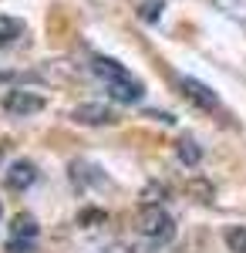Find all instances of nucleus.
Returning a JSON list of instances; mask_svg holds the SVG:
<instances>
[{
    "instance_id": "1",
    "label": "nucleus",
    "mask_w": 246,
    "mask_h": 253,
    "mask_svg": "<svg viewBox=\"0 0 246 253\" xmlns=\"http://www.w3.org/2000/svg\"><path fill=\"white\" fill-rule=\"evenodd\" d=\"M91 71L105 81L108 98L122 101V105H135V101H142V98H145V84L135 78L125 64H118L115 58H95V61H91Z\"/></svg>"
},
{
    "instance_id": "9",
    "label": "nucleus",
    "mask_w": 246,
    "mask_h": 253,
    "mask_svg": "<svg viewBox=\"0 0 246 253\" xmlns=\"http://www.w3.org/2000/svg\"><path fill=\"white\" fill-rule=\"evenodd\" d=\"M175 156L182 166H199V159H203V149H199V142H192V138H182L179 145H175Z\"/></svg>"
},
{
    "instance_id": "6",
    "label": "nucleus",
    "mask_w": 246,
    "mask_h": 253,
    "mask_svg": "<svg viewBox=\"0 0 246 253\" xmlns=\"http://www.w3.org/2000/svg\"><path fill=\"white\" fill-rule=\"evenodd\" d=\"M3 108H7L10 115H34V112L44 108V98L34 95V91H7Z\"/></svg>"
},
{
    "instance_id": "15",
    "label": "nucleus",
    "mask_w": 246,
    "mask_h": 253,
    "mask_svg": "<svg viewBox=\"0 0 246 253\" xmlns=\"http://www.w3.org/2000/svg\"><path fill=\"white\" fill-rule=\"evenodd\" d=\"M0 169H3V145H0Z\"/></svg>"
},
{
    "instance_id": "12",
    "label": "nucleus",
    "mask_w": 246,
    "mask_h": 253,
    "mask_svg": "<svg viewBox=\"0 0 246 253\" xmlns=\"http://www.w3.org/2000/svg\"><path fill=\"white\" fill-rule=\"evenodd\" d=\"M216 7H223V14L233 20H246V3L243 0H216Z\"/></svg>"
},
{
    "instance_id": "2",
    "label": "nucleus",
    "mask_w": 246,
    "mask_h": 253,
    "mask_svg": "<svg viewBox=\"0 0 246 253\" xmlns=\"http://www.w3.org/2000/svg\"><path fill=\"white\" fill-rule=\"evenodd\" d=\"M138 236L145 240L149 250H162L175 240V219L165 206L159 203H145L138 210Z\"/></svg>"
},
{
    "instance_id": "5",
    "label": "nucleus",
    "mask_w": 246,
    "mask_h": 253,
    "mask_svg": "<svg viewBox=\"0 0 246 253\" xmlns=\"http://www.w3.org/2000/svg\"><path fill=\"white\" fill-rule=\"evenodd\" d=\"M71 118L81 122V125H115V122H118L112 108H108V105H98V101H84V105H78L75 112H71Z\"/></svg>"
},
{
    "instance_id": "14",
    "label": "nucleus",
    "mask_w": 246,
    "mask_h": 253,
    "mask_svg": "<svg viewBox=\"0 0 246 253\" xmlns=\"http://www.w3.org/2000/svg\"><path fill=\"white\" fill-rule=\"evenodd\" d=\"M0 81H14V75L10 71H0Z\"/></svg>"
},
{
    "instance_id": "11",
    "label": "nucleus",
    "mask_w": 246,
    "mask_h": 253,
    "mask_svg": "<svg viewBox=\"0 0 246 253\" xmlns=\"http://www.w3.org/2000/svg\"><path fill=\"white\" fill-rule=\"evenodd\" d=\"M223 240L233 253H246V226H226Z\"/></svg>"
},
{
    "instance_id": "16",
    "label": "nucleus",
    "mask_w": 246,
    "mask_h": 253,
    "mask_svg": "<svg viewBox=\"0 0 246 253\" xmlns=\"http://www.w3.org/2000/svg\"><path fill=\"white\" fill-rule=\"evenodd\" d=\"M0 216H3V206H0Z\"/></svg>"
},
{
    "instance_id": "3",
    "label": "nucleus",
    "mask_w": 246,
    "mask_h": 253,
    "mask_svg": "<svg viewBox=\"0 0 246 253\" xmlns=\"http://www.w3.org/2000/svg\"><path fill=\"white\" fill-rule=\"evenodd\" d=\"M179 91H182V98L192 101L196 108H203V112H219V98H216V91H212L209 84H203L199 78L182 75V78H179Z\"/></svg>"
},
{
    "instance_id": "13",
    "label": "nucleus",
    "mask_w": 246,
    "mask_h": 253,
    "mask_svg": "<svg viewBox=\"0 0 246 253\" xmlns=\"http://www.w3.org/2000/svg\"><path fill=\"white\" fill-rule=\"evenodd\" d=\"M7 253H38V240H7Z\"/></svg>"
},
{
    "instance_id": "4",
    "label": "nucleus",
    "mask_w": 246,
    "mask_h": 253,
    "mask_svg": "<svg viewBox=\"0 0 246 253\" xmlns=\"http://www.w3.org/2000/svg\"><path fill=\"white\" fill-rule=\"evenodd\" d=\"M3 182H7V189H14V193L31 189V186L38 182V166H34L31 159H17V162L3 172Z\"/></svg>"
},
{
    "instance_id": "10",
    "label": "nucleus",
    "mask_w": 246,
    "mask_h": 253,
    "mask_svg": "<svg viewBox=\"0 0 246 253\" xmlns=\"http://www.w3.org/2000/svg\"><path fill=\"white\" fill-rule=\"evenodd\" d=\"M162 10H165V0H142V3H138V20L155 24V20L162 17Z\"/></svg>"
},
{
    "instance_id": "8",
    "label": "nucleus",
    "mask_w": 246,
    "mask_h": 253,
    "mask_svg": "<svg viewBox=\"0 0 246 253\" xmlns=\"http://www.w3.org/2000/svg\"><path fill=\"white\" fill-rule=\"evenodd\" d=\"M24 38V20L17 17H0V47H10Z\"/></svg>"
},
{
    "instance_id": "7",
    "label": "nucleus",
    "mask_w": 246,
    "mask_h": 253,
    "mask_svg": "<svg viewBox=\"0 0 246 253\" xmlns=\"http://www.w3.org/2000/svg\"><path fill=\"white\" fill-rule=\"evenodd\" d=\"M10 236L14 240H38V219L27 213L14 216V223H10Z\"/></svg>"
}]
</instances>
